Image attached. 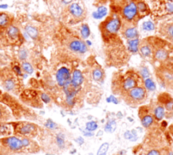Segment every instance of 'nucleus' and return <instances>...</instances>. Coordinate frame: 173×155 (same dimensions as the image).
Masks as SVG:
<instances>
[{"label": "nucleus", "mask_w": 173, "mask_h": 155, "mask_svg": "<svg viewBox=\"0 0 173 155\" xmlns=\"http://www.w3.org/2000/svg\"><path fill=\"white\" fill-rule=\"evenodd\" d=\"M114 13L117 14L123 22L137 25L140 16L138 12L135 0H125L119 9H116Z\"/></svg>", "instance_id": "nucleus-1"}, {"label": "nucleus", "mask_w": 173, "mask_h": 155, "mask_svg": "<svg viewBox=\"0 0 173 155\" xmlns=\"http://www.w3.org/2000/svg\"><path fill=\"white\" fill-rule=\"evenodd\" d=\"M122 26V20L116 13L108 16L105 21L101 23L100 31L105 41L110 40L119 32Z\"/></svg>", "instance_id": "nucleus-2"}, {"label": "nucleus", "mask_w": 173, "mask_h": 155, "mask_svg": "<svg viewBox=\"0 0 173 155\" xmlns=\"http://www.w3.org/2000/svg\"><path fill=\"white\" fill-rule=\"evenodd\" d=\"M120 31L121 32L123 37L126 39V40L139 38V31L137 28V26L134 24L122 21V26H121Z\"/></svg>", "instance_id": "nucleus-3"}, {"label": "nucleus", "mask_w": 173, "mask_h": 155, "mask_svg": "<svg viewBox=\"0 0 173 155\" xmlns=\"http://www.w3.org/2000/svg\"><path fill=\"white\" fill-rule=\"evenodd\" d=\"M128 96L133 102H140L143 101L147 95V91L145 88L142 86H137L129 90L128 92Z\"/></svg>", "instance_id": "nucleus-4"}, {"label": "nucleus", "mask_w": 173, "mask_h": 155, "mask_svg": "<svg viewBox=\"0 0 173 155\" xmlns=\"http://www.w3.org/2000/svg\"><path fill=\"white\" fill-rule=\"evenodd\" d=\"M56 80L61 87H66L71 84V76L70 71L66 67H62L56 73Z\"/></svg>", "instance_id": "nucleus-5"}, {"label": "nucleus", "mask_w": 173, "mask_h": 155, "mask_svg": "<svg viewBox=\"0 0 173 155\" xmlns=\"http://www.w3.org/2000/svg\"><path fill=\"white\" fill-rule=\"evenodd\" d=\"M69 12L70 14L79 22L82 21L85 18V12L83 8L77 3H73L69 5Z\"/></svg>", "instance_id": "nucleus-6"}, {"label": "nucleus", "mask_w": 173, "mask_h": 155, "mask_svg": "<svg viewBox=\"0 0 173 155\" xmlns=\"http://www.w3.org/2000/svg\"><path fill=\"white\" fill-rule=\"evenodd\" d=\"M69 47L74 52L85 53L88 51V46L82 39H75L69 44Z\"/></svg>", "instance_id": "nucleus-7"}, {"label": "nucleus", "mask_w": 173, "mask_h": 155, "mask_svg": "<svg viewBox=\"0 0 173 155\" xmlns=\"http://www.w3.org/2000/svg\"><path fill=\"white\" fill-rule=\"evenodd\" d=\"M135 74H132L126 76L122 80V88L125 92H128L132 88L138 86V77L135 76Z\"/></svg>", "instance_id": "nucleus-8"}, {"label": "nucleus", "mask_w": 173, "mask_h": 155, "mask_svg": "<svg viewBox=\"0 0 173 155\" xmlns=\"http://www.w3.org/2000/svg\"><path fill=\"white\" fill-rule=\"evenodd\" d=\"M139 51L144 58H150L153 54L152 47L148 38L140 42Z\"/></svg>", "instance_id": "nucleus-9"}, {"label": "nucleus", "mask_w": 173, "mask_h": 155, "mask_svg": "<svg viewBox=\"0 0 173 155\" xmlns=\"http://www.w3.org/2000/svg\"><path fill=\"white\" fill-rule=\"evenodd\" d=\"M84 82V77L82 72L79 70H75L71 78V84L75 88H80Z\"/></svg>", "instance_id": "nucleus-10"}, {"label": "nucleus", "mask_w": 173, "mask_h": 155, "mask_svg": "<svg viewBox=\"0 0 173 155\" xmlns=\"http://www.w3.org/2000/svg\"><path fill=\"white\" fill-rule=\"evenodd\" d=\"M136 4H137V10L141 19L150 14V9L145 1H142V0H137Z\"/></svg>", "instance_id": "nucleus-11"}, {"label": "nucleus", "mask_w": 173, "mask_h": 155, "mask_svg": "<svg viewBox=\"0 0 173 155\" xmlns=\"http://www.w3.org/2000/svg\"><path fill=\"white\" fill-rule=\"evenodd\" d=\"M153 54L156 60L159 61H164L168 58L169 53L165 47H158L155 49V51L153 50Z\"/></svg>", "instance_id": "nucleus-12"}, {"label": "nucleus", "mask_w": 173, "mask_h": 155, "mask_svg": "<svg viewBox=\"0 0 173 155\" xmlns=\"http://www.w3.org/2000/svg\"><path fill=\"white\" fill-rule=\"evenodd\" d=\"M160 32L163 36L170 41L173 40V23H167L162 26Z\"/></svg>", "instance_id": "nucleus-13"}, {"label": "nucleus", "mask_w": 173, "mask_h": 155, "mask_svg": "<svg viewBox=\"0 0 173 155\" xmlns=\"http://www.w3.org/2000/svg\"><path fill=\"white\" fill-rule=\"evenodd\" d=\"M7 37L11 41L14 42L18 41L20 38V31L18 28L14 26H10L7 28Z\"/></svg>", "instance_id": "nucleus-14"}, {"label": "nucleus", "mask_w": 173, "mask_h": 155, "mask_svg": "<svg viewBox=\"0 0 173 155\" xmlns=\"http://www.w3.org/2000/svg\"><path fill=\"white\" fill-rule=\"evenodd\" d=\"M140 42L141 41L139 38L127 40V41H126L127 50L132 53H137L139 51Z\"/></svg>", "instance_id": "nucleus-15"}, {"label": "nucleus", "mask_w": 173, "mask_h": 155, "mask_svg": "<svg viewBox=\"0 0 173 155\" xmlns=\"http://www.w3.org/2000/svg\"><path fill=\"white\" fill-rule=\"evenodd\" d=\"M108 14V9L104 5H101L97 8V10L93 12L92 17L95 20H102Z\"/></svg>", "instance_id": "nucleus-16"}, {"label": "nucleus", "mask_w": 173, "mask_h": 155, "mask_svg": "<svg viewBox=\"0 0 173 155\" xmlns=\"http://www.w3.org/2000/svg\"><path fill=\"white\" fill-rule=\"evenodd\" d=\"M7 143H8L9 146L11 148V149H12L14 150H19V149H21L23 146L21 140H20L15 137L9 138L7 140Z\"/></svg>", "instance_id": "nucleus-17"}, {"label": "nucleus", "mask_w": 173, "mask_h": 155, "mask_svg": "<svg viewBox=\"0 0 173 155\" xmlns=\"http://www.w3.org/2000/svg\"><path fill=\"white\" fill-rule=\"evenodd\" d=\"M11 23L10 17L5 13L0 14V29H7L10 27Z\"/></svg>", "instance_id": "nucleus-18"}, {"label": "nucleus", "mask_w": 173, "mask_h": 155, "mask_svg": "<svg viewBox=\"0 0 173 155\" xmlns=\"http://www.w3.org/2000/svg\"><path fill=\"white\" fill-rule=\"evenodd\" d=\"M92 77L95 82H101L103 81L104 77V72L100 68H95L92 71Z\"/></svg>", "instance_id": "nucleus-19"}, {"label": "nucleus", "mask_w": 173, "mask_h": 155, "mask_svg": "<svg viewBox=\"0 0 173 155\" xmlns=\"http://www.w3.org/2000/svg\"><path fill=\"white\" fill-rule=\"evenodd\" d=\"M80 34L82 39H86L91 35V29L87 24H83L80 28Z\"/></svg>", "instance_id": "nucleus-20"}, {"label": "nucleus", "mask_w": 173, "mask_h": 155, "mask_svg": "<svg viewBox=\"0 0 173 155\" xmlns=\"http://www.w3.org/2000/svg\"><path fill=\"white\" fill-rule=\"evenodd\" d=\"M116 127H117L116 121L114 119L110 120V121H108V122L106 123V125H105L104 130L106 132L111 134V133L115 132Z\"/></svg>", "instance_id": "nucleus-21"}, {"label": "nucleus", "mask_w": 173, "mask_h": 155, "mask_svg": "<svg viewBox=\"0 0 173 155\" xmlns=\"http://www.w3.org/2000/svg\"><path fill=\"white\" fill-rule=\"evenodd\" d=\"M165 115V109L163 106H158L154 110V117L157 121H160Z\"/></svg>", "instance_id": "nucleus-22"}, {"label": "nucleus", "mask_w": 173, "mask_h": 155, "mask_svg": "<svg viewBox=\"0 0 173 155\" xmlns=\"http://www.w3.org/2000/svg\"><path fill=\"white\" fill-rule=\"evenodd\" d=\"M124 138L126 140H130V142H135L138 139L137 130H132L131 132L126 131L124 134Z\"/></svg>", "instance_id": "nucleus-23"}, {"label": "nucleus", "mask_w": 173, "mask_h": 155, "mask_svg": "<svg viewBox=\"0 0 173 155\" xmlns=\"http://www.w3.org/2000/svg\"><path fill=\"white\" fill-rule=\"evenodd\" d=\"M141 28H142L143 31H147V32H151V31L155 30L156 25L152 21H146L142 23Z\"/></svg>", "instance_id": "nucleus-24"}, {"label": "nucleus", "mask_w": 173, "mask_h": 155, "mask_svg": "<svg viewBox=\"0 0 173 155\" xmlns=\"http://www.w3.org/2000/svg\"><path fill=\"white\" fill-rule=\"evenodd\" d=\"M154 123V118L152 116L150 115V114H146V115L143 116L141 119V124L145 128H148Z\"/></svg>", "instance_id": "nucleus-25"}, {"label": "nucleus", "mask_w": 173, "mask_h": 155, "mask_svg": "<svg viewBox=\"0 0 173 155\" xmlns=\"http://www.w3.org/2000/svg\"><path fill=\"white\" fill-rule=\"evenodd\" d=\"M144 86L145 90H148L150 92H153L156 89V84L150 77L148 79H145L144 80Z\"/></svg>", "instance_id": "nucleus-26"}, {"label": "nucleus", "mask_w": 173, "mask_h": 155, "mask_svg": "<svg viewBox=\"0 0 173 155\" xmlns=\"http://www.w3.org/2000/svg\"><path fill=\"white\" fill-rule=\"evenodd\" d=\"M109 148V144L108 142L103 143L97 150V155H106Z\"/></svg>", "instance_id": "nucleus-27"}, {"label": "nucleus", "mask_w": 173, "mask_h": 155, "mask_svg": "<svg viewBox=\"0 0 173 155\" xmlns=\"http://www.w3.org/2000/svg\"><path fill=\"white\" fill-rule=\"evenodd\" d=\"M97 128H98V125H97V122L94 121H89L86 123V131H88V132H93L96 130Z\"/></svg>", "instance_id": "nucleus-28"}, {"label": "nucleus", "mask_w": 173, "mask_h": 155, "mask_svg": "<svg viewBox=\"0 0 173 155\" xmlns=\"http://www.w3.org/2000/svg\"><path fill=\"white\" fill-rule=\"evenodd\" d=\"M26 31H27L29 35L32 38H36L38 35V31L35 27L28 26V27H26Z\"/></svg>", "instance_id": "nucleus-29"}, {"label": "nucleus", "mask_w": 173, "mask_h": 155, "mask_svg": "<svg viewBox=\"0 0 173 155\" xmlns=\"http://www.w3.org/2000/svg\"><path fill=\"white\" fill-rule=\"evenodd\" d=\"M139 75H140L141 78L144 79V80L145 79L149 78V77H150V73L148 68L146 67V66H143V67L141 68L140 71H139Z\"/></svg>", "instance_id": "nucleus-30"}, {"label": "nucleus", "mask_w": 173, "mask_h": 155, "mask_svg": "<svg viewBox=\"0 0 173 155\" xmlns=\"http://www.w3.org/2000/svg\"><path fill=\"white\" fill-rule=\"evenodd\" d=\"M23 68L25 71L29 74H31L33 72L32 66L28 62H24L23 64Z\"/></svg>", "instance_id": "nucleus-31"}, {"label": "nucleus", "mask_w": 173, "mask_h": 155, "mask_svg": "<svg viewBox=\"0 0 173 155\" xmlns=\"http://www.w3.org/2000/svg\"><path fill=\"white\" fill-rule=\"evenodd\" d=\"M34 129V127L31 125H27L24 126L23 128L21 129V133L22 134H28V133L31 132Z\"/></svg>", "instance_id": "nucleus-32"}, {"label": "nucleus", "mask_w": 173, "mask_h": 155, "mask_svg": "<svg viewBox=\"0 0 173 155\" xmlns=\"http://www.w3.org/2000/svg\"><path fill=\"white\" fill-rule=\"evenodd\" d=\"M106 102L108 103H113L114 104H118V100L117 98L115 97L114 95H110L109 97L106 98Z\"/></svg>", "instance_id": "nucleus-33"}, {"label": "nucleus", "mask_w": 173, "mask_h": 155, "mask_svg": "<svg viewBox=\"0 0 173 155\" xmlns=\"http://www.w3.org/2000/svg\"><path fill=\"white\" fill-rule=\"evenodd\" d=\"M57 142L60 147H63L64 146V135H58L57 136Z\"/></svg>", "instance_id": "nucleus-34"}, {"label": "nucleus", "mask_w": 173, "mask_h": 155, "mask_svg": "<svg viewBox=\"0 0 173 155\" xmlns=\"http://www.w3.org/2000/svg\"><path fill=\"white\" fill-rule=\"evenodd\" d=\"M5 87H6V88L8 90L12 89L13 87H14V83L10 80L7 81L6 83H5Z\"/></svg>", "instance_id": "nucleus-35"}, {"label": "nucleus", "mask_w": 173, "mask_h": 155, "mask_svg": "<svg viewBox=\"0 0 173 155\" xmlns=\"http://www.w3.org/2000/svg\"><path fill=\"white\" fill-rule=\"evenodd\" d=\"M46 125H47V127H49V128H51V129H54L57 127L56 123H54V122H53V121H50V120H49V121H47V123L46 124Z\"/></svg>", "instance_id": "nucleus-36"}, {"label": "nucleus", "mask_w": 173, "mask_h": 155, "mask_svg": "<svg viewBox=\"0 0 173 155\" xmlns=\"http://www.w3.org/2000/svg\"><path fill=\"white\" fill-rule=\"evenodd\" d=\"M41 98L43 100V102L45 103H48L49 102V100H50V99H49V96L47 95H46V94H42L41 96Z\"/></svg>", "instance_id": "nucleus-37"}, {"label": "nucleus", "mask_w": 173, "mask_h": 155, "mask_svg": "<svg viewBox=\"0 0 173 155\" xmlns=\"http://www.w3.org/2000/svg\"><path fill=\"white\" fill-rule=\"evenodd\" d=\"M147 155H160V152L157 150H152L148 153Z\"/></svg>", "instance_id": "nucleus-38"}, {"label": "nucleus", "mask_w": 173, "mask_h": 155, "mask_svg": "<svg viewBox=\"0 0 173 155\" xmlns=\"http://www.w3.org/2000/svg\"><path fill=\"white\" fill-rule=\"evenodd\" d=\"M77 142L79 143V145H82L84 143V140L82 137H79L77 139Z\"/></svg>", "instance_id": "nucleus-39"}, {"label": "nucleus", "mask_w": 173, "mask_h": 155, "mask_svg": "<svg viewBox=\"0 0 173 155\" xmlns=\"http://www.w3.org/2000/svg\"><path fill=\"white\" fill-rule=\"evenodd\" d=\"M93 135H94V134H93V132H88V131H86L85 132H84V136H86V137H92Z\"/></svg>", "instance_id": "nucleus-40"}, {"label": "nucleus", "mask_w": 173, "mask_h": 155, "mask_svg": "<svg viewBox=\"0 0 173 155\" xmlns=\"http://www.w3.org/2000/svg\"><path fill=\"white\" fill-rule=\"evenodd\" d=\"M20 56H21V59H25L26 57H27V53L25 51H22L21 52V54H20Z\"/></svg>", "instance_id": "nucleus-41"}, {"label": "nucleus", "mask_w": 173, "mask_h": 155, "mask_svg": "<svg viewBox=\"0 0 173 155\" xmlns=\"http://www.w3.org/2000/svg\"><path fill=\"white\" fill-rule=\"evenodd\" d=\"M22 143H23V146H27L29 144V140H27V139L23 140V141H22Z\"/></svg>", "instance_id": "nucleus-42"}, {"label": "nucleus", "mask_w": 173, "mask_h": 155, "mask_svg": "<svg viewBox=\"0 0 173 155\" xmlns=\"http://www.w3.org/2000/svg\"><path fill=\"white\" fill-rule=\"evenodd\" d=\"M14 70H15V71L18 74H19V75H21V69H20L18 66H15L14 67Z\"/></svg>", "instance_id": "nucleus-43"}, {"label": "nucleus", "mask_w": 173, "mask_h": 155, "mask_svg": "<svg viewBox=\"0 0 173 155\" xmlns=\"http://www.w3.org/2000/svg\"><path fill=\"white\" fill-rule=\"evenodd\" d=\"M73 1V0H62V2L64 3H66V4H69L71 2Z\"/></svg>", "instance_id": "nucleus-44"}, {"label": "nucleus", "mask_w": 173, "mask_h": 155, "mask_svg": "<svg viewBox=\"0 0 173 155\" xmlns=\"http://www.w3.org/2000/svg\"><path fill=\"white\" fill-rule=\"evenodd\" d=\"M85 43L86 44V45L88 46V47H89V46H91L92 45V43L91 41H89V40H86V41H85Z\"/></svg>", "instance_id": "nucleus-45"}, {"label": "nucleus", "mask_w": 173, "mask_h": 155, "mask_svg": "<svg viewBox=\"0 0 173 155\" xmlns=\"http://www.w3.org/2000/svg\"><path fill=\"white\" fill-rule=\"evenodd\" d=\"M103 134H104V132H103L102 131H99V132H97V136H102Z\"/></svg>", "instance_id": "nucleus-46"}, {"label": "nucleus", "mask_w": 173, "mask_h": 155, "mask_svg": "<svg viewBox=\"0 0 173 155\" xmlns=\"http://www.w3.org/2000/svg\"><path fill=\"white\" fill-rule=\"evenodd\" d=\"M162 125L163 127H166L167 126V122H166V121H164L162 123Z\"/></svg>", "instance_id": "nucleus-47"}, {"label": "nucleus", "mask_w": 173, "mask_h": 155, "mask_svg": "<svg viewBox=\"0 0 173 155\" xmlns=\"http://www.w3.org/2000/svg\"><path fill=\"white\" fill-rule=\"evenodd\" d=\"M7 8V5H0V8Z\"/></svg>", "instance_id": "nucleus-48"}, {"label": "nucleus", "mask_w": 173, "mask_h": 155, "mask_svg": "<svg viewBox=\"0 0 173 155\" xmlns=\"http://www.w3.org/2000/svg\"><path fill=\"white\" fill-rule=\"evenodd\" d=\"M166 1H170V2L173 3V0H166Z\"/></svg>", "instance_id": "nucleus-49"}]
</instances>
